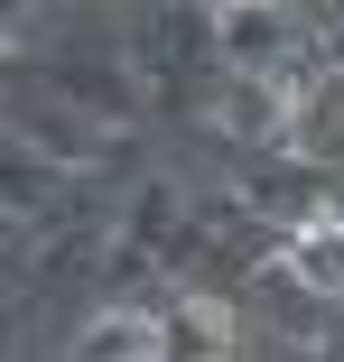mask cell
Returning a JSON list of instances; mask_svg holds the SVG:
<instances>
[{"instance_id":"6da1fadb","label":"cell","mask_w":344,"mask_h":362,"mask_svg":"<svg viewBox=\"0 0 344 362\" xmlns=\"http://www.w3.org/2000/svg\"><path fill=\"white\" fill-rule=\"evenodd\" d=\"M289 269H298L307 288H326V298H344V223H335V214L298 223V242H289Z\"/></svg>"},{"instance_id":"7a4b0ae2","label":"cell","mask_w":344,"mask_h":362,"mask_svg":"<svg viewBox=\"0 0 344 362\" xmlns=\"http://www.w3.org/2000/svg\"><path fill=\"white\" fill-rule=\"evenodd\" d=\"M159 344H168V334H159L149 316H103V325L75 344V362H149Z\"/></svg>"},{"instance_id":"3957f363","label":"cell","mask_w":344,"mask_h":362,"mask_svg":"<svg viewBox=\"0 0 344 362\" xmlns=\"http://www.w3.org/2000/svg\"><path fill=\"white\" fill-rule=\"evenodd\" d=\"M205 362H233V353H205Z\"/></svg>"}]
</instances>
